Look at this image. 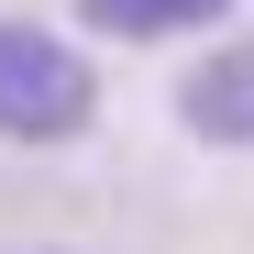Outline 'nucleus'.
Listing matches in <instances>:
<instances>
[{
	"label": "nucleus",
	"instance_id": "nucleus-1",
	"mask_svg": "<svg viewBox=\"0 0 254 254\" xmlns=\"http://www.w3.org/2000/svg\"><path fill=\"white\" fill-rule=\"evenodd\" d=\"M100 122V66L56 22H0V144H77Z\"/></svg>",
	"mask_w": 254,
	"mask_h": 254
},
{
	"label": "nucleus",
	"instance_id": "nucleus-2",
	"mask_svg": "<svg viewBox=\"0 0 254 254\" xmlns=\"http://www.w3.org/2000/svg\"><path fill=\"white\" fill-rule=\"evenodd\" d=\"M177 122L210 155H254V45H210L177 77Z\"/></svg>",
	"mask_w": 254,
	"mask_h": 254
},
{
	"label": "nucleus",
	"instance_id": "nucleus-3",
	"mask_svg": "<svg viewBox=\"0 0 254 254\" xmlns=\"http://www.w3.org/2000/svg\"><path fill=\"white\" fill-rule=\"evenodd\" d=\"M232 0H77V22L111 45H166V33H210Z\"/></svg>",
	"mask_w": 254,
	"mask_h": 254
}]
</instances>
